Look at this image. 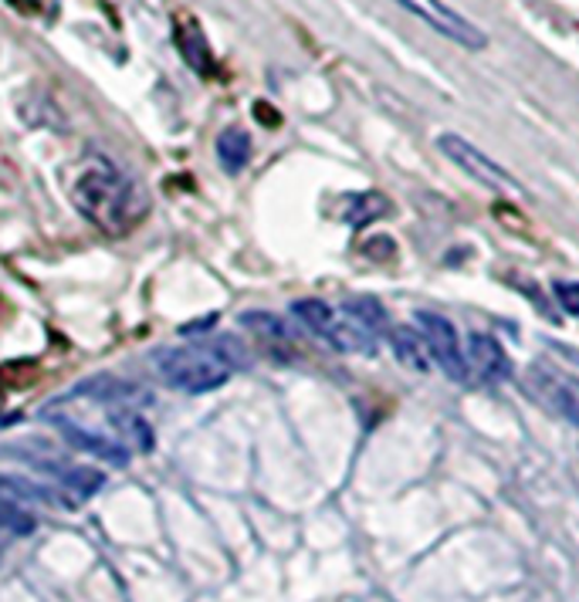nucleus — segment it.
Masks as SVG:
<instances>
[{
	"label": "nucleus",
	"instance_id": "1",
	"mask_svg": "<svg viewBox=\"0 0 579 602\" xmlns=\"http://www.w3.org/2000/svg\"><path fill=\"white\" fill-rule=\"evenodd\" d=\"M72 200L78 214L102 234H126L147 214V193L136 179L109 156H85L72 179Z\"/></svg>",
	"mask_w": 579,
	"mask_h": 602
},
{
	"label": "nucleus",
	"instance_id": "2",
	"mask_svg": "<svg viewBox=\"0 0 579 602\" xmlns=\"http://www.w3.org/2000/svg\"><path fill=\"white\" fill-rule=\"evenodd\" d=\"M156 373L169 389L187 397H204L235 376V363L224 346H177L156 355Z\"/></svg>",
	"mask_w": 579,
	"mask_h": 602
},
{
	"label": "nucleus",
	"instance_id": "3",
	"mask_svg": "<svg viewBox=\"0 0 579 602\" xmlns=\"http://www.w3.org/2000/svg\"><path fill=\"white\" fill-rule=\"evenodd\" d=\"M292 315L309 328L315 339H323L329 349L345 352V355H373L376 352V336L366 325H360L350 312H339L318 298H302L292 305Z\"/></svg>",
	"mask_w": 579,
	"mask_h": 602
},
{
	"label": "nucleus",
	"instance_id": "4",
	"mask_svg": "<svg viewBox=\"0 0 579 602\" xmlns=\"http://www.w3.org/2000/svg\"><path fill=\"white\" fill-rule=\"evenodd\" d=\"M414 328L420 333L427 352H430V363L438 366L448 379L454 382H468L471 369H468V359H465V346L457 339V328L451 325L448 315L438 312H417L414 315Z\"/></svg>",
	"mask_w": 579,
	"mask_h": 602
},
{
	"label": "nucleus",
	"instance_id": "5",
	"mask_svg": "<svg viewBox=\"0 0 579 602\" xmlns=\"http://www.w3.org/2000/svg\"><path fill=\"white\" fill-rule=\"evenodd\" d=\"M438 146H441V153H444L457 170H465L471 179H478L481 187L495 190V193H523V184H518V179H515L505 166H499L488 153H481V149H478L475 142H468L465 136L444 133V136H438Z\"/></svg>",
	"mask_w": 579,
	"mask_h": 602
},
{
	"label": "nucleus",
	"instance_id": "6",
	"mask_svg": "<svg viewBox=\"0 0 579 602\" xmlns=\"http://www.w3.org/2000/svg\"><path fill=\"white\" fill-rule=\"evenodd\" d=\"M403 11H411L414 17H420L424 24H430L441 38L468 48V51H481L488 45V35L481 27H475L465 14H457L454 8H448L444 0H393Z\"/></svg>",
	"mask_w": 579,
	"mask_h": 602
},
{
	"label": "nucleus",
	"instance_id": "7",
	"mask_svg": "<svg viewBox=\"0 0 579 602\" xmlns=\"http://www.w3.org/2000/svg\"><path fill=\"white\" fill-rule=\"evenodd\" d=\"M48 419L75 450H85V454H92V457H99V461H105L112 467H126L129 464V450H126L123 440H112L105 434H96L89 427H81V424H75L72 416H48Z\"/></svg>",
	"mask_w": 579,
	"mask_h": 602
},
{
	"label": "nucleus",
	"instance_id": "8",
	"mask_svg": "<svg viewBox=\"0 0 579 602\" xmlns=\"http://www.w3.org/2000/svg\"><path fill=\"white\" fill-rule=\"evenodd\" d=\"M529 379H532L536 397H542L559 416H566L572 427H579V379L556 373V369H545V366H536Z\"/></svg>",
	"mask_w": 579,
	"mask_h": 602
},
{
	"label": "nucleus",
	"instance_id": "9",
	"mask_svg": "<svg viewBox=\"0 0 579 602\" xmlns=\"http://www.w3.org/2000/svg\"><path fill=\"white\" fill-rule=\"evenodd\" d=\"M468 369L484 382H505L512 379V355L502 349V342L488 333H471L465 346Z\"/></svg>",
	"mask_w": 579,
	"mask_h": 602
},
{
	"label": "nucleus",
	"instance_id": "10",
	"mask_svg": "<svg viewBox=\"0 0 579 602\" xmlns=\"http://www.w3.org/2000/svg\"><path fill=\"white\" fill-rule=\"evenodd\" d=\"M45 474L58 477V485H62L72 498H92L102 485L105 477L92 467H78V464H62V461H35Z\"/></svg>",
	"mask_w": 579,
	"mask_h": 602
},
{
	"label": "nucleus",
	"instance_id": "11",
	"mask_svg": "<svg viewBox=\"0 0 579 602\" xmlns=\"http://www.w3.org/2000/svg\"><path fill=\"white\" fill-rule=\"evenodd\" d=\"M387 339H390V349L397 355V363L407 366L411 373H427L433 366L430 352H427V346H424V339H420V333L414 325H390Z\"/></svg>",
	"mask_w": 579,
	"mask_h": 602
},
{
	"label": "nucleus",
	"instance_id": "12",
	"mask_svg": "<svg viewBox=\"0 0 579 602\" xmlns=\"http://www.w3.org/2000/svg\"><path fill=\"white\" fill-rule=\"evenodd\" d=\"M177 48L184 54V62L197 72V75H214V54H211V45L204 38V32H200L197 21H187L180 17L177 21Z\"/></svg>",
	"mask_w": 579,
	"mask_h": 602
},
{
	"label": "nucleus",
	"instance_id": "13",
	"mask_svg": "<svg viewBox=\"0 0 579 602\" xmlns=\"http://www.w3.org/2000/svg\"><path fill=\"white\" fill-rule=\"evenodd\" d=\"M0 501L27 507V504H58V491L41 488L35 480L17 477V474H0Z\"/></svg>",
	"mask_w": 579,
	"mask_h": 602
},
{
	"label": "nucleus",
	"instance_id": "14",
	"mask_svg": "<svg viewBox=\"0 0 579 602\" xmlns=\"http://www.w3.org/2000/svg\"><path fill=\"white\" fill-rule=\"evenodd\" d=\"M217 160H221V166H224L230 176L241 173V170L248 166V160H251V136H248L244 129H238V126L224 129V133L217 136Z\"/></svg>",
	"mask_w": 579,
	"mask_h": 602
},
{
	"label": "nucleus",
	"instance_id": "15",
	"mask_svg": "<svg viewBox=\"0 0 579 602\" xmlns=\"http://www.w3.org/2000/svg\"><path fill=\"white\" fill-rule=\"evenodd\" d=\"M241 325L248 328L251 336L265 339V342H275V346H292L295 342V333L285 325V318H278L272 312H244Z\"/></svg>",
	"mask_w": 579,
	"mask_h": 602
},
{
	"label": "nucleus",
	"instance_id": "16",
	"mask_svg": "<svg viewBox=\"0 0 579 602\" xmlns=\"http://www.w3.org/2000/svg\"><path fill=\"white\" fill-rule=\"evenodd\" d=\"M383 214H390V203H387L383 193H360V197H350V200H345V210H342L345 224H353V227L373 224L376 217H383Z\"/></svg>",
	"mask_w": 579,
	"mask_h": 602
},
{
	"label": "nucleus",
	"instance_id": "17",
	"mask_svg": "<svg viewBox=\"0 0 579 602\" xmlns=\"http://www.w3.org/2000/svg\"><path fill=\"white\" fill-rule=\"evenodd\" d=\"M345 312H350L360 325H366L373 336L380 333H390V318H387V309L380 305L376 298H353L345 301Z\"/></svg>",
	"mask_w": 579,
	"mask_h": 602
},
{
	"label": "nucleus",
	"instance_id": "18",
	"mask_svg": "<svg viewBox=\"0 0 579 602\" xmlns=\"http://www.w3.org/2000/svg\"><path fill=\"white\" fill-rule=\"evenodd\" d=\"M35 528H38L35 515H27V511L17 504L0 501V545H4L11 535H32Z\"/></svg>",
	"mask_w": 579,
	"mask_h": 602
},
{
	"label": "nucleus",
	"instance_id": "19",
	"mask_svg": "<svg viewBox=\"0 0 579 602\" xmlns=\"http://www.w3.org/2000/svg\"><path fill=\"white\" fill-rule=\"evenodd\" d=\"M553 294L566 315H579V281H553Z\"/></svg>",
	"mask_w": 579,
	"mask_h": 602
},
{
	"label": "nucleus",
	"instance_id": "20",
	"mask_svg": "<svg viewBox=\"0 0 579 602\" xmlns=\"http://www.w3.org/2000/svg\"><path fill=\"white\" fill-rule=\"evenodd\" d=\"M553 349H556L559 355H566V359H572V363L579 366V352H576V349H569V346H553Z\"/></svg>",
	"mask_w": 579,
	"mask_h": 602
}]
</instances>
